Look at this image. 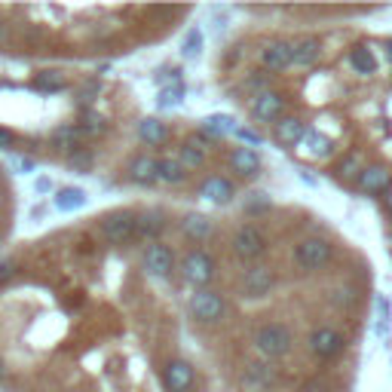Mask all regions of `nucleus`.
<instances>
[{"label":"nucleus","instance_id":"obj_5","mask_svg":"<svg viewBox=\"0 0 392 392\" xmlns=\"http://www.w3.org/2000/svg\"><path fill=\"white\" fill-rule=\"evenodd\" d=\"M264 248H267V239L254 224H243L236 230V236H233V252H236L239 258H245V260L264 254Z\"/></svg>","mask_w":392,"mask_h":392},{"label":"nucleus","instance_id":"obj_38","mask_svg":"<svg viewBox=\"0 0 392 392\" xmlns=\"http://www.w3.org/2000/svg\"><path fill=\"white\" fill-rule=\"evenodd\" d=\"M89 162H93V156L86 150H74V156H71V166L74 169H89Z\"/></svg>","mask_w":392,"mask_h":392},{"label":"nucleus","instance_id":"obj_42","mask_svg":"<svg viewBox=\"0 0 392 392\" xmlns=\"http://www.w3.org/2000/svg\"><path fill=\"white\" fill-rule=\"evenodd\" d=\"M49 187H52V181H49V178H40V181H37V191H40V193H47Z\"/></svg>","mask_w":392,"mask_h":392},{"label":"nucleus","instance_id":"obj_46","mask_svg":"<svg viewBox=\"0 0 392 392\" xmlns=\"http://www.w3.org/2000/svg\"><path fill=\"white\" fill-rule=\"evenodd\" d=\"M387 49H389V58H392V40H387Z\"/></svg>","mask_w":392,"mask_h":392},{"label":"nucleus","instance_id":"obj_11","mask_svg":"<svg viewBox=\"0 0 392 392\" xmlns=\"http://www.w3.org/2000/svg\"><path fill=\"white\" fill-rule=\"evenodd\" d=\"M243 289H245V294H252V297L267 294L273 289V270L270 267H248L243 276Z\"/></svg>","mask_w":392,"mask_h":392},{"label":"nucleus","instance_id":"obj_40","mask_svg":"<svg viewBox=\"0 0 392 392\" xmlns=\"http://www.w3.org/2000/svg\"><path fill=\"white\" fill-rule=\"evenodd\" d=\"M236 135H239V138H243V141H248V145H258V135H254V132H248V129H236Z\"/></svg>","mask_w":392,"mask_h":392},{"label":"nucleus","instance_id":"obj_35","mask_svg":"<svg viewBox=\"0 0 392 392\" xmlns=\"http://www.w3.org/2000/svg\"><path fill=\"white\" fill-rule=\"evenodd\" d=\"M98 89H101V83L98 80H86L80 89H77V95H80V101H93V98L98 95Z\"/></svg>","mask_w":392,"mask_h":392},{"label":"nucleus","instance_id":"obj_8","mask_svg":"<svg viewBox=\"0 0 392 392\" xmlns=\"http://www.w3.org/2000/svg\"><path fill=\"white\" fill-rule=\"evenodd\" d=\"M343 334L341 331H334V328H316L310 334V350L316 352L319 358H331V356H337V352H343Z\"/></svg>","mask_w":392,"mask_h":392},{"label":"nucleus","instance_id":"obj_24","mask_svg":"<svg viewBox=\"0 0 392 392\" xmlns=\"http://www.w3.org/2000/svg\"><path fill=\"white\" fill-rule=\"evenodd\" d=\"M80 135H83L80 126H58L56 132H52V145H56L58 150H77Z\"/></svg>","mask_w":392,"mask_h":392},{"label":"nucleus","instance_id":"obj_31","mask_svg":"<svg viewBox=\"0 0 392 392\" xmlns=\"http://www.w3.org/2000/svg\"><path fill=\"white\" fill-rule=\"evenodd\" d=\"M334 172H337V178H343V181H358V175H362V160H358L356 154L343 156L334 166Z\"/></svg>","mask_w":392,"mask_h":392},{"label":"nucleus","instance_id":"obj_26","mask_svg":"<svg viewBox=\"0 0 392 392\" xmlns=\"http://www.w3.org/2000/svg\"><path fill=\"white\" fill-rule=\"evenodd\" d=\"M236 129H239L236 120L227 114H215L202 123V132H208V135H230V132H236Z\"/></svg>","mask_w":392,"mask_h":392},{"label":"nucleus","instance_id":"obj_43","mask_svg":"<svg viewBox=\"0 0 392 392\" xmlns=\"http://www.w3.org/2000/svg\"><path fill=\"white\" fill-rule=\"evenodd\" d=\"M10 40V28H6V25H0V43H6Z\"/></svg>","mask_w":392,"mask_h":392},{"label":"nucleus","instance_id":"obj_16","mask_svg":"<svg viewBox=\"0 0 392 392\" xmlns=\"http://www.w3.org/2000/svg\"><path fill=\"white\" fill-rule=\"evenodd\" d=\"M389 187V172L380 166H368L362 169V175H358V191L362 193H380Z\"/></svg>","mask_w":392,"mask_h":392},{"label":"nucleus","instance_id":"obj_27","mask_svg":"<svg viewBox=\"0 0 392 392\" xmlns=\"http://www.w3.org/2000/svg\"><path fill=\"white\" fill-rule=\"evenodd\" d=\"M86 206V193L77 191V187H68V191H58L56 196V208L58 212H74V208Z\"/></svg>","mask_w":392,"mask_h":392},{"label":"nucleus","instance_id":"obj_4","mask_svg":"<svg viewBox=\"0 0 392 392\" xmlns=\"http://www.w3.org/2000/svg\"><path fill=\"white\" fill-rule=\"evenodd\" d=\"M181 270H184L187 282L206 285V282H212V276H215V260L208 258L202 248H196V252H191L184 260H181Z\"/></svg>","mask_w":392,"mask_h":392},{"label":"nucleus","instance_id":"obj_15","mask_svg":"<svg viewBox=\"0 0 392 392\" xmlns=\"http://www.w3.org/2000/svg\"><path fill=\"white\" fill-rule=\"evenodd\" d=\"M129 178L135 181V184H150V181H156V160L147 154H138L129 160Z\"/></svg>","mask_w":392,"mask_h":392},{"label":"nucleus","instance_id":"obj_18","mask_svg":"<svg viewBox=\"0 0 392 392\" xmlns=\"http://www.w3.org/2000/svg\"><path fill=\"white\" fill-rule=\"evenodd\" d=\"M273 380H276V371L264 362H252L245 368V387L248 389H270Z\"/></svg>","mask_w":392,"mask_h":392},{"label":"nucleus","instance_id":"obj_6","mask_svg":"<svg viewBox=\"0 0 392 392\" xmlns=\"http://www.w3.org/2000/svg\"><path fill=\"white\" fill-rule=\"evenodd\" d=\"M191 313L199 319V322H218V319L224 316V297H221V294H215V291L193 294Z\"/></svg>","mask_w":392,"mask_h":392},{"label":"nucleus","instance_id":"obj_10","mask_svg":"<svg viewBox=\"0 0 392 392\" xmlns=\"http://www.w3.org/2000/svg\"><path fill=\"white\" fill-rule=\"evenodd\" d=\"M162 383L169 392H187L193 387V368L187 362H169L162 371Z\"/></svg>","mask_w":392,"mask_h":392},{"label":"nucleus","instance_id":"obj_36","mask_svg":"<svg viewBox=\"0 0 392 392\" xmlns=\"http://www.w3.org/2000/svg\"><path fill=\"white\" fill-rule=\"evenodd\" d=\"M83 120H86V126H83V132H101V129H104L101 117H95L93 110H83Z\"/></svg>","mask_w":392,"mask_h":392},{"label":"nucleus","instance_id":"obj_2","mask_svg":"<svg viewBox=\"0 0 392 392\" xmlns=\"http://www.w3.org/2000/svg\"><path fill=\"white\" fill-rule=\"evenodd\" d=\"M294 260H297L300 270H322L331 260V243L328 239H319V236L304 239V243L294 248Z\"/></svg>","mask_w":392,"mask_h":392},{"label":"nucleus","instance_id":"obj_39","mask_svg":"<svg viewBox=\"0 0 392 392\" xmlns=\"http://www.w3.org/2000/svg\"><path fill=\"white\" fill-rule=\"evenodd\" d=\"M300 392H331V387H328L325 380H319V377H316V380H310Z\"/></svg>","mask_w":392,"mask_h":392},{"label":"nucleus","instance_id":"obj_30","mask_svg":"<svg viewBox=\"0 0 392 392\" xmlns=\"http://www.w3.org/2000/svg\"><path fill=\"white\" fill-rule=\"evenodd\" d=\"M181 230H184V236H191V239H206L208 236V221L202 218V215H187L184 221H181Z\"/></svg>","mask_w":392,"mask_h":392},{"label":"nucleus","instance_id":"obj_21","mask_svg":"<svg viewBox=\"0 0 392 392\" xmlns=\"http://www.w3.org/2000/svg\"><path fill=\"white\" fill-rule=\"evenodd\" d=\"M138 138L145 141V145H150V147H156V145H166V138H169V129L162 126L160 120H154V117H147V120H141V123H138Z\"/></svg>","mask_w":392,"mask_h":392},{"label":"nucleus","instance_id":"obj_7","mask_svg":"<svg viewBox=\"0 0 392 392\" xmlns=\"http://www.w3.org/2000/svg\"><path fill=\"white\" fill-rule=\"evenodd\" d=\"M145 270L150 273V276H156V279H166L169 273L175 270L172 248H166V245H160V243L147 245V252H145Z\"/></svg>","mask_w":392,"mask_h":392},{"label":"nucleus","instance_id":"obj_41","mask_svg":"<svg viewBox=\"0 0 392 392\" xmlns=\"http://www.w3.org/2000/svg\"><path fill=\"white\" fill-rule=\"evenodd\" d=\"M12 145V132H6V129H0V147H10Z\"/></svg>","mask_w":392,"mask_h":392},{"label":"nucleus","instance_id":"obj_33","mask_svg":"<svg viewBox=\"0 0 392 392\" xmlns=\"http://www.w3.org/2000/svg\"><path fill=\"white\" fill-rule=\"evenodd\" d=\"M199 49H202V34H199V28H191V31H187V37H184V43H181V52L191 58Z\"/></svg>","mask_w":392,"mask_h":392},{"label":"nucleus","instance_id":"obj_45","mask_svg":"<svg viewBox=\"0 0 392 392\" xmlns=\"http://www.w3.org/2000/svg\"><path fill=\"white\" fill-rule=\"evenodd\" d=\"M3 380H6V365L0 362V383H3Z\"/></svg>","mask_w":392,"mask_h":392},{"label":"nucleus","instance_id":"obj_25","mask_svg":"<svg viewBox=\"0 0 392 392\" xmlns=\"http://www.w3.org/2000/svg\"><path fill=\"white\" fill-rule=\"evenodd\" d=\"M350 62H352V68H356V74H374L377 71V58H374V52L371 49H365V47H356L350 52Z\"/></svg>","mask_w":392,"mask_h":392},{"label":"nucleus","instance_id":"obj_32","mask_svg":"<svg viewBox=\"0 0 392 392\" xmlns=\"http://www.w3.org/2000/svg\"><path fill=\"white\" fill-rule=\"evenodd\" d=\"M358 300V291L356 285H337L334 291H331V304L337 306V310H352Z\"/></svg>","mask_w":392,"mask_h":392},{"label":"nucleus","instance_id":"obj_3","mask_svg":"<svg viewBox=\"0 0 392 392\" xmlns=\"http://www.w3.org/2000/svg\"><path fill=\"white\" fill-rule=\"evenodd\" d=\"M135 227H138V215L132 212H114L101 221V236L110 245H126L135 236Z\"/></svg>","mask_w":392,"mask_h":392},{"label":"nucleus","instance_id":"obj_34","mask_svg":"<svg viewBox=\"0 0 392 392\" xmlns=\"http://www.w3.org/2000/svg\"><path fill=\"white\" fill-rule=\"evenodd\" d=\"M181 98H184V89L175 86V89H162L160 95V108H175V104H181Z\"/></svg>","mask_w":392,"mask_h":392},{"label":"nucleus","instance_id":"obj_17","mask_svg":"<svg viewBox=\"0 0 392 392\" xmlns=\"http://www.w3.org/2000/svg\"><path fill=\"white\" fill-rule=\"evenodd\" d=\"M319 58V40L316 37H300V40L291 43V64L297 68H310Z\"/></svg>","mask_w":392,"mask_h":392},{"label":"nucleus","instance_id":"obj_20","mask_svg":"<svg viewBox=\"0 0 392 392\" xmlns=\"http://www.w3.org/2000/svg\"><path fill=\"white\" fill-rule=\"evenodd\" d=\"M162 227H166V221H162V212L150 208V212L138 215V227H135V236H141V239H156V236L162 233Z\"/></svg>","mask_w":392,"mask_h":392},{"label":"nucleus","instance_id":"obj_23","mask_svg":"<svg viewBox=\"0 0 392 392\" xmlns=\"http://www.w3.org/2000/svg\"><path fill=\"white\" fill-rule=\"evenodd\" d=\"M156 178L166 181V184H178V181L187 178V172L181 169L178 160H172V156H166V160H156Z\"/></svg>","mask_w":392,"mask_h":392},{"label":"nucleus","instance_id":"obj_22","mask_svg":"<svg viewBox=\"0 0 392 392\" xmlns=\"http://www.w3.org/2000/svg\"><path fill=\"white\" fill-rule=\"evenodd\" d=\"M300 147H304V154H310V156H328L331 138H325V135L316 132V129H306V135L300 138Z\"/></svg>","mask_w":392,"mask_h":392},{"label":"nucleus","instance_id":"obj_19","mask_svg":"<svg viewBox=\"0 0 392 392\" xmlns=\"http://www.w3.org/2000/svg\"><path fill=\"white\" fill-rule=\"evenodd\" d=\"M199 196H206V199H215V202H227V199L233 196V184H230L227 178H221V175H212V178L202 181Z\"/></svg>","mask_w":392,"mask_h":392},{"label":"nucleus","instance_id":"obj_29","mask_svg":"<svg viewBox=\"0 0 392 392\" xmlns=\"http://www.w3.org/2000/svg\"><path fill=\"white\" fill-rule=\"evenodd\" d=\"M178 162H181V169H184V172H196V169L206 166V154H202V150H196L193 145H184V147L178 150Z\"/></svg>","mask_w":392,"mask_h":392},{"label":"nucleus","instance_id":"obj_12","mask_svg":"<svg viewBox=\"0 0 392 392\" xmlns=\"http://www.w3.org/2000/svg\"><path fill=\"white\" fill-rule=\"evenodd\" d=\"M230 166L236 175L252 178V175L260 172V156H258V150H252V147H236L230 154Z\"/></svg>","mask_w":392,"mask_h":392},{"label":"nucleus","instance_id":"obj_44","mask_svg":"<svg viewBox=\"0 0 392 392\" xmlns=\"http://www.w3.org/2000/svg\"><path fill=\"white\" fill-rule=\"evenodd\" d=\"M387 206H389V208H392V184H389V187H387Z\"/></svg>","mask_w":392,"mask_h":392},{"label":"nucleus","instance_id":"obj_9","mask_svg":"<svg viewBox=\"0 0 392 392\" xmlns=\"http://www.w3.org/2000/svg\"><path fill=\"white\" fill-rule=\"evenodd\" d=\"M252 110H254V117H258V120L273 123V120H279V117H282L285 98L279 95V93H258V95H254V101H252Z\"/></svg>","mask_w":392,"mask_h":392},{"label":"nucleus","instance_id":"obj_37","mask_svg":"<svg viewBox=\"0 0 392 392\" xmlns=\"http://www.w3.org/2000/svg\"><path fill=\"white\" fill-rule=\"evenodd\" d=\"M19 273V260L16 258H6L3 264H0V282H6V279H12Z\"/></svg>","mask_w":392,"mask_h":392},{"label":"nucleus","instance_id":"obj_13","mask_svg":"<svg viewBox=\"0 0 392 392\" xmlns=\"http://www.w3.org/2000/svg\"><path fill=\"white\" fill-rule=\"evenodd\" d=\"M260 58H264V64H267L270 71H285V68H291V43H285V40L270 43V47L260 49Z\"/></svg>","mask_w":392,"mask_h":392},{"label":"nucleus","instance_id":"obj_28","mask_svg":"<svg viewBox=\"0 0 392 392\" xmlns=\"http://www.w3.org/2000/svg\"><path fill=\"white\" fill-rule=\"evenodd\" d=\"M64 86H68V80L62 77V71H43L34 80V89H40V93H62Z\"/></svg>","mask_w":392,"mask_h":392},{"label":"nucleus","instance_id":"obj_14","mask_svg":"<svg viewBox=\"0 0 392 392\" xmlns=\"http://www.w3.org/2000/svg\"><path fill=\"white\" fill-rule=\"evenodd\" d=\"M276 141L279 145H285V147H294V145H300V138L306 135V126L297 120V117H285V120H279L276 123Z\"/></svg>","mask_w":392,"mask_h":392},{"label":"nucleus","instance_id":"obj_1","mask_svg":"<svg viewBox=\"0 0 392 392\" xmlns=\"http://www.w3.org/2000/svg\"><path fill=\"white\" fill-rule=\"evenodd\" d=\"M254 346H258L260 356L279 358V356H285V352L291 350V331L285 328V325H279V322H270V325H264V328H258Z\"/></svg>","mask_w":392,"mask_h":392}]
</instances>
